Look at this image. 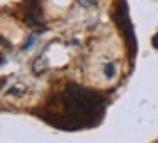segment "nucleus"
<instances>
[{
	"instance_id": "f257e3e1",
	"label": "nucleus",
	"mask_w": 158,
	"mask_h": 143,
	"mask_svg": "<svg viewBox=\"0 0 158 143\" xmlns=\"http://www.w3.org/2000/svg\"><path fill=\"white\" fill-rule=\"evenodd\" d=\"M104 75H106L107 78H112L114 75H116V65H114V63H107L106 67H104Z\"/></svg>"
},
{
	"instance_id": "f03ea898",
	"label": "nucleus",
	"mask_w": 158,
	"mask_h": 143,
	"mask_svg": "<svg viewBox=\"0 0 158 143\" xmlns=\"http://www.w3.org/2000/svg\"><path fill=\"white\" fill-rule=\"evenodd\" d=\"M36 41H38V39H36V36H31V37H29V41H26V44L22 46V51H26V50H31V48L36 44Z\"/></svg>"
},
{
	"instance_id": "7ed1b4c3",
	"label": "nucleus",
	"mask_w": 158,
	"mask_h": 143,
	"mask_svg": "<svg viewBox=\"0 0 158 143\" xmlns=\"http://www.w3.org/2000/svg\"><path fill=\"white\" fill-rule=\"evenodd\" d=\"M78 2H80V5H82V7H87V9L95 5V0H78Z\"/></svg>"
},
{
	"instance_id": "20e7f679",
	"label": "nucleus",
	"mask_w": 158,
	"mask_h": 143,
	"mask_svg": "<svg viewBox=\"0 0 158 143\" xmlns=\"http://www.w3.org/2000/svg\"><path fill=\"white\" fill-rule=\"evenodd\" d=\"M151 44H153V46L158 50V34H155V36H153V39H151Z\"/></svg>"
},
{
	"instance_id": "39448f33",
	"label": "nucleus",
	"mask_w": 158,
	"mask_h": 143,
	"mask_svg": "<svg viewBox=\"0 0 158 143\" xmlns=\"http://www.w3.org/2000/svg\"><path fill=\"white\" fill-rule=\"evenodd\" d=\"M5 61H7V58H5L4 54H0V65H4Z\"/></svg>"
}]
</instances>
